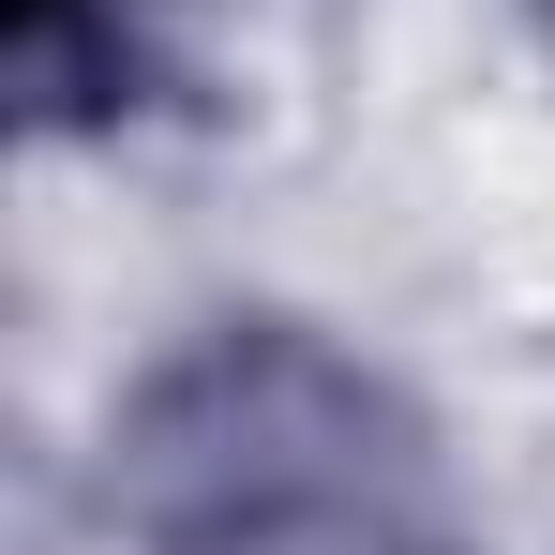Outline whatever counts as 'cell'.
Returning a JSON list of instances; mask_svg holds the SVG:
<instances>
[{
  "instance_id": "cell-1",
  "label": "cell",
  "mask_w": 555,
  "mask_h": 555,
  "mask_svg": "<svg viewBox=\"0 0 555 555\" xmlns=\"http://www.w3.org/2000/svg\"><path fill=\"white\" fill-rule=\"evenodd\" d=\"M135 555H451L405 405L315 331H210L120 436Z\"/></svg>"
},
{
  "instance_id": "cell-2",
  "label": "cell",
  "mask_w": 555,
  "mask_h": 555,
  "mask_svg": "<svg viewBox=\"0 0 555 555\" xmlns=\"http://www.w3.org/2000/svg\"><path fill=\"white\" fill-rule=\"evenodd\" d=\"M541 15H555V0H541Z\"/></svg>"
}]
</instances>
